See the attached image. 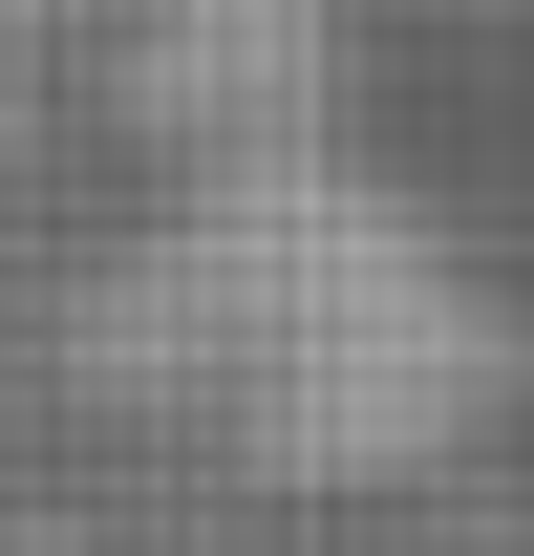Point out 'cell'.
<instances>
[{
	"label": "cell",
	"instance_id": "cell-1",
	"mask_svg": "<svg viewBox=\"0 0 534 556\" xmlns=\"http://www.w3.org/2000/svg\"><path fill=\"white\" fill-rule=\"evenodd\" d=\"M150 386H171L214 450H257V471H406V450L492 386V343L449 321V278L406 257L385 214L257 193V214H214L193 257H171Z\"/></svg>",
	"mask_w": 534,
	"mask_h": 556
}]
</instances>
